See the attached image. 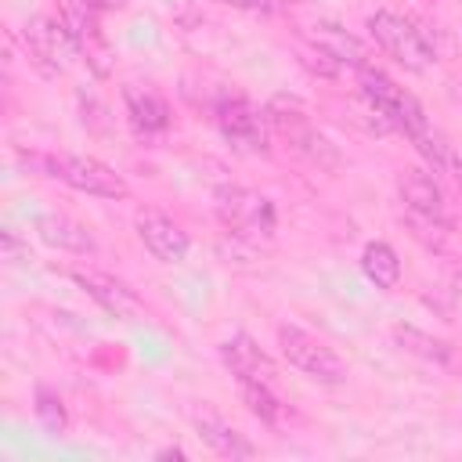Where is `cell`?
I'll list each match as a JSON object with an SVG mask.
<instances>
[{
  "label": "cell",
  "mask_w": 462,
  "mask_h": 462,
  "mask_svg": "<svg viewBox=\"0 0 462 462\" xmlns=\"http://www.w3.org/2000/svg\"><path fill=\"white\" fill-rule=\"evenodd\" d=\"M238 393L245 401V408L271 430H285L292 422V404L285 401V393L274 383H238Z\"/></svg>",
  "instance_id": "e0dca14e"
},
{
  "label": "cell",
  "mask_w": 462,
  "mask_h": 462,
  "mask_svg": "<svg viewBox=\"0 0 462 462\" xmlns=\"http://www.w3.org/2000/svg\"><path fill=\"white\" fill-rule=\"evenodd\" d=\"M36 419H40L51 433H61V430L69 426V415H65L61 397H58L54 390H47V386H36Z\"/></svg>",
  "instance_id": "44dd1931"
},
{
  "label": "cell",
  "mask_w": 462,
  "mask_h": 462,
  "mask_svg": "<svg viewBox=\"0 0 462 462\" xmlns=\"http://www.w3.org/2000/svg\"><path fill=\"white\" fill-rule=\"evenodd\" d=\"M220 361L235 375V383H274L278 386L274 361L267 357V350H260V343L249 332H235L231 339H224L220 343Z\"/></svg>",
  "instance_id": "4fadbf2b"
},
{
  "label": "cell",
  "mask_w": 462,
  "mask_h": 462,
  "mask_svg": "<svg viewBox=\"0 0 462 462\" xmlns=\"http://www.w3.org/2000/svg\"><path fill=\"white\" fill-rule=\"evenodd\" d=\"M159 458H184V451H180V448H162Z\"/></svg>",
  "instance_id": "603a6c76"
},
{
  "label": "cell",
  "mask_w": 462,
  "mask_h": 462,
  "mask_svg": "<svg viewBox=\"0 0 462 462\" xmlns=\"http://www.w3.org/2000/svg\"><path fill=\"white\" fill-rule=\"evenodd\" d=\"M224 7H238V11H253V14H278L289 7V0H213Z\"/></svg>",
  "instance_id": "7402d4cb"
},
{
  "label": "cell",
  "mask_w": 462,
  "mask_h": 462,
  "mask_svg": "<svg viewBox=\"0 0 462 462\" xmlns=\"http://www.w3.org/2000/svg\"><path fill=\"white\" fill-rule=\"evenodd\" d=\"M72 282H76L101 310H108V314H116V318H141V314H144L141 296H137L126 282H119L116 274H108V271H97V267H72Z\"/></svg>",
  "instance_id": "30bf717a"
},
{
  "label": "cell",
  "mask_w": 462,
  "mask_h": 462,
  "mask_svg": "<svg viewBox=\"0 0 462 462\" xmlns=\"http://www.w3.org/2000/svg\"><path fill=\"white\" fill-rule=\"evenodd\" d=\"M278 346H282V357L303 372L307 379L314 383H325V386H339L346 379V361L325 343L318 339L314 332L292 325V321H282L278 325Z\"/></svg>",
  "instance_id": "8992f818"
},
{
  "label": "cell",
  "mask_w": 462,
  "mask_h": 462,
  "mask_svg": "<svg viewBox=\"0 0 462 462\" xmlns=\"http://www.w3.org/2000/svg\"><path fill=\"white\" fill-rule=\"evenodd\" d=\"M368 36L375 40V47L383 54H390L397 65H404L411 72H426L437 61V51H433L430 36L408 14H397V11L368 14Z\"/></svg>",
  "instance_id": "277c9868"
},
{
  "label": "cell",
  "mask_w": 462,
  "mask_h": 462,
  "mask_svg": "<svg viewBox=\"0 0 462 462\" xmlns=\"http://www.w3.org/2000/svg\"><path fill=\"white\" fill-rule=\"evenodd\" d=\"M22 43H25V54L29 61L43 72V76H58L72 65V58H83L72 32L65 29L61 18H47V14H36L25 22L22 29Z\"/></svg>",
  "instance_id": "52a82bcc"
},
{
  "label": "cell",
  "mask_w": 462,
  "mask_h": 462,
  "mask_svg": "<svg viewBox=\"0 0 462 462\" xmlns=\"http://www.w3.org/2000/svg\"><path fill=\"white\" fill-rule=\"evenodd\" d=\"M397 195H401V202L408 206V213L415 217V220H426V224H448V202H444V191H440V184L426 173V170H419V166H411V170H401L397 173Z\"/></svg>",
  "instance_id": "5bb4252c"
},
{
  "label": "cell",
  "mask_w": 462,
  "mask_h": 462,
  "mask_svg": "<svg viewBox=\"0 0 462 462\" xmlns=\"http://www.w3.org/2000/svg\"><path fill=\"white\" fill-rule=\"evenodd\" d=\"M191 422H195L199 437H202L217 455H224V458H253V455H256L253 440H249L242 430H235L224 415H217L213 408L195 411V415H191Z\"/></svg>",
  "instance_id": "2e32d148"
},
{
  "label": "cell",
  "mask_w": 462,
  "mask_h": 462,
  "mask_svg": "<svg viewBox=\"0 0 462 462\" xmlns=\"http://www.w3.org/2000/svg\"><path fill=\"white\" fill-rule=\"evenodd\" d=\"M213 119L220 137L249 155H267L271 152V123H267V108H260L256 101H249L242 90H224L213 105Z\"/></svg>",
  "instance_id": "5b68a950"
},
{
  "label": "cell",
  "mask_w": 462,
  "mask_h": 462,
  "mask_svg": "<svg viewBox=\"0 0 462 462\" xmlns=\"http://www.w3.org/2000/svg\"><path fill=\"white\" fill-rule=\"evenodd\" d=\"M123 108H126V123L137 137H155L170 126V105L155 87L126 83L123 87Z\"/></svg>",
  "instance_id": "9a60e30c"
},
{
  "label": "cell",
  "mask_w": 462,
  "mask_h": 462,
  "mask_svg": "<svg viewBox=\"0 0 462 462\" xmlns=\"http://www.w3.org/2000/svg\"><path fill=\"white\" fill-rule=\"evenodd\" d=\"M310 47H314V54H318L325 76L339 72L343 65H350V69L372 65L368 47H365L354 32H346V29H339V25H332V22H318V25L310 29Z\"/></svg>",
  "instance_id": "8fae6325"
},
{
  "label": "cell",
  "mask_w": 462,
  "mask_h": 462,
  "mask_svg": "<svg viewBox=\"0 0 462 462\" xmlns=\"http://www.w3.org/2000/svg\"><path fill=\"white\" fill-rule=\"evenodd\" d=\"M357 83H361V94H365L368 108H372L386 126H393L397 134H404L411 144H419L422 137L433 134V130H430V119H426V112H422V105H419L397 79H390L383 69H375V65L357 69Z\"/></svg>",
  "instance_id": "7a4b0ae2"
},
{
  "label": "cell",
  "mask_w": 462,
  "mask_h": 462,
  "mask_svg": "<svg viewBox=\"0 0 462 462\" xmlns=\"http://www.w3.org/2000/svg\"><path fill=\"white\" fill-rule=\"evenodd\" d=\"M393 339H397L401 350L419 354V357H426V361H433V365H448V361H451V346H448L444 339H433L430 332H422V328H415V325H393Z\"/></svg>",
  "instance_id": "ffe728a7"
},
{
  "label": "cell",
  "mask_w": 462,
  "mask_h": 462,
  "mask_svg": "<svg viewBox=\"0 0 462 462\" xmlns=\"http://www.w3.org/2000/svg\"><path fill=\"white\" fill-rule=\"evenodd\" d=\"M36 235H40L47 245L61 249V253H94V249H97V245H94V235H90L79 220H72V217H65V213H40V217H36Z\"/></svg>",
  "instance_id": "ac0fdd59"
},
{
  "label": "cell",
  "mask_w": 462,
  "mask_h": 462,
  "mask_svg": "<svg viewBox=\"0 0 462 462\" xmlns=\"http://www.w3.org/2000/svg\"><path fill=\"white\" fill-rule=\"evenodd\" d=\"M25 166H32L43 177H54L83 195L94 199H130V184L123 180V173H116L112 166H105L101 159L90 155H69V152H29L22 155Z\"/></svg>",
  "instance_id": "6da1fadb"
},
{
  "label": "cell",
  "mask_w": 462,
  "mask_h": 462,
  "mask_svg": "<svg viewBox=\"0 0 462 462\" xmlns=\"http://www.w3.org/2000/svg\"><path fill=\"white\" fill-rule=\"evenodd\" d=\"M217 213L235 235H253L267 238L274 231V206L267 195L253 188H220L217 191Z\"/></svg>",
  "instance_id": "ba28073f"
},
{
  "label": "cell",
  "mask_w": 462,
  "mask_h": 462,
  "mask_svg": "<svg viewBox=\"0 0 462 462\" xmlns=\"http://www.w3.org/2000/svg\"><path fill=\"white\" fill-rule=\"evenodd\" d=\"M361 271L375 289H397V282H401V260H397L393 245H386V242H368L365 245Z\"/></svg>",
  "instance_id": "d6986e66"
},
{
  "label": "cell",
  "mask_w": 462,
  "mask_h": 462,
  "mask_svg": "<svg viewBox=\"0 0 462 462\" xmlns=\"http://www.w3.org/2000/svg\"><path fill=\"white\" fill-rule=\"evenodd\" d=\"M134 227H137V238L141 245L159 260V263H180L191 249V238L188 231H180V224H173L166 213L159 209H137L134 217Z\"/></svg>",
  "instance_id": "7c38bea8"
},
{
  "label": "cell",
  "mask_w": 462,
  "mask_h": 462,
  "mask_svg": "<svg viewBox=\"0 0 462 462\" xmlns=\"http://www.w3.org/2000/svg\"><path fill=\"white\" fill-rule=\"evenodd\" d=\"M267 123H271V134L289 144V152L303 155V159L314 162V166L336 170L339 155H336L332 141L318 130L314 116L307 112V105H303L296 94H274V97L267 101Z\"/></svg>",
  "instance_id": "3957f363"
},
{
  "label": "cell",
  "mask_w": 462,
  "mask_h": 462,
  "mask_svg": "<svg viewBox=\"0 0 462 462\" xmlns=\"http://www.w3.org/2000/svg\"><path fill=\"white\" fill-rule=\"evenodd\" d=\"M61 22L72 32L79 54L87 58V65L105 76L108 72V40L101 32V4L97 0H58Z\"/></svg>",
  "instance_id": "9c48e42d"
}]
</instances>
